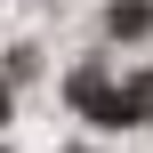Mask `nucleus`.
I'll list each match as a JSON object with an SVG mask.
<instances>
[{
  "mask_svg": "<svg viewBox=\"0 0 153 153\" xmlns=\"http://www.w3.org/2000/svg\"><path fill=\"white\" fill-rule=\"evenodd\" d=\"M65 105H73V113H89V121H105V129H129V121H137V97H129V89H113L97 65H81V73L65 81Z\"/></svg>",
  "mask_w": 153,
  "mask_h": 153,
  "instance_id": "f257e3e1",
  "label": "nucleus"
},
{
  "mask_svg": "<svg viewBox=\"0 0 153 153\" xmlns=\"http://www.w3.org/2000/svg\"><path fill=\"white\" fill-rule=\"evenodd\" d=\"M105 32H113V40H145L153 32V8L145 0H113V8H105Z\"/></svg>",
  "mask_w": 153,
  "mask_h": 153,
  "instance_id": "f03ea898",
  "label": "nucleus"
},
{
  "mask_svg": "<svg viewBox=\"0 0 153 153\" xmlns=\"http://www.w3.org/2000/svg\"><path fill=\"white\" fill-rule=\"evenodd\" d=\"M129 97H137V121H153V73H137V81H129Z\"/></svg>",
  "mask_w": 153,
  "mask_h": 153,
  "instance_id": "7ed1b4c3",
  "label": "nucleus"
},
{
  "mask_svg": "<svg viewBox=\"0 0 153 153\" xmlns=\"http://www.w3.org/2000/svg\"><path fill=\"white\" fill-rule=\"evenodd\" d=\"M0 121H8V89H0Z\"/></svg>",
  "mask_w": 153,
  "mask_h": 153,
  "instance_id": "20e7f679",
  "label": "nucleus"
}]
</instances>
